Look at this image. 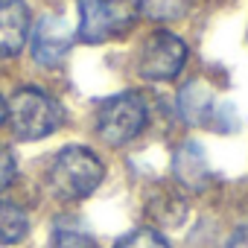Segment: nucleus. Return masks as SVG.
<instances>
[{"label": "nucleus", "instance_id": "nucleus-13", "mask_svg": "<svg viewBox=\"0 0 248 248\" xmlns=\"http://www.w3.org/2000/svg\"><path fill=\"white\" fill-rule=\"evenodd\" d=\"M114 248H170V242L152 228H138V231L126 233Z\"/></svg>", "mask_w": 248, "mask_h": 248}, {"label": "nucleus", "instance_id": "nucleus-12", "mask_svg": "<svg viewBox=\"0 0 248 248\" xmlns=\"http://www.w3.org/2000/svg\"><path fill=\"white\" fill-rule=\"evenodd\" d=\"M193 0H140V12L152 21H175L190 9Z\"/></svg>", "mask_w": 248, "mask_h": 248}, {"label": "nucleus", "instance_id": "nucleus-7", "mask_svg": "<svg viewBox=\"0 0 248 248\" xmlns=\"http://www.w3.org/2000/svg\"><path fill=\"white\" fill-rule=\"evenodd\" d=\"M30 35V9L24 0H0V59L24 50Z\"/></svg>", "mask_w": 248, "mask_h": 248}, {"label": "nucleus", "instance_id": "nucleus-16", "mask_svg": "<svg viewBox=\"0 0 248 248\" xmlns=\"http://www.w3.org/2000/svg\"><path fill=\"white\" fill-rule=\"evenodd\" d=\"M225 248H248V228H242V231H236V233L231 236V242H228Z\"/></svg>", "mask_w": 248, "mask_h": 248}, {"label": "nucleus", "instance_id": "nucleus-5", "mask_svg": "<svg viewBox=\"0 0 248 248\" xmlns=\"http://www.w3.org/2000/svg\"><path fill=\"white\" fill-rule=\"evenodd\" d=\"M187 62V47L178 35L167 32V30H158L152 32L143 47H140V56H138V73L149 82H170L181 73Z\"/></svg>", "mask_w": 248, "mask_h": 248}, {"label": "nucleus", "instance_id": "nucleus-2", "mask_svg": "<svg viewBox=\"0 0 248 248\" xmlns=\"http://www.w3.org/2000/svg\"><path fill=\"white\" fill-rule=\"evenodd\" d=\"M6 120L15 138L41 140V138H50L62 126V105L38 88H21L6 102Z\"/></svg>", "mask_w": 248, "mask_h": 248}, {"label": "nucleus", "instance_id": "nucleus-4", "mask_svg": "<svg viewBox=\"0 0 248 248\" xmlns=\"http://www.w3.org/2000/svg\"><path fill=\"white\" fill-rule=\"evenodd\" d=\"M146 129V102L140 93H117L96 111V135L108 146H123Z\"/></svg>", "mask_w": 248, "mask_h": 248}, {"label": "nucleus", "instance_id": "nucleus-6", "mask_svg": "<svg viewBox=\"0 0 248 248\" xmlns=\"http://www.w3.org/2000/svg\"><path fill=\"white\" fill-rule=\"evenodd\" d=\"M73 44L70 24L62 15H44L32 30V59L41 67H56L67 59Z\"/></svg>", "mask_w": 248, "mask_h": 248}, {"label": "nucleus", "instance_id": "nucleus-15", "mask_svg": "<svg viewBox=\"0 0 248 248\" xmlns=\"http://www.w3.org/2000/svg\"><path fill=\"white\" fill-rule=\"evenodd\" d=\"M15 175H18V167H15V158H12V152L0 146V193H3L6 187H12Z\"/></svg>", "mask_w": 248, "mask_h": 248}, {"label": "nucleus", "instance_id": "nucleus-9", "mask_svg": "<svg viewBox=\"0 0 248 248\" xmlns=\"http://www.w3.org/2000/svg\"><path fill=\"white\" fill-rule=\"evenodd\" d=\"M172 170H175L178 184L190 193H202L210 184V164L204 158V149L193 140L178 146V152L172 158Z\"/></svg>", "mask_w": 248, "mask_h": 248}, {"label": "nucleus", "instance_id": "nucleus-8", "mask_svg": "<svg viewBox=\"0 0 248 248\" xmlns=\"http://www.w3.org/2000/svg\"><path fill=\"white\" fill-rule=\"evenodd\" d=\"M178 108H181V117L190 123V126H213L219 120V102H216V93L207 82H187L178 93Z\"/></svg>", "mask_w": 248, "mask_h": 248}, {"label": "nucleus", "instance_id": "nucleus-14", "mask_svg": "<svg viewBox=\"0 0 248 248\" xmlns=\"http://www.w3.org/2000/svg\"><path fill=\"white\" fill-rule=\"evenodd\" d=\"M50 248H99V245L82 231H56Z\"/></svg>", "mask_w": 248, "mask_h": 248}, {"label": "nucleus", "instance_id": "nucleus-10", "mask_svg": "<svg viewBox=\"0 0 248 248\" xmlns=\"http://www.w3.org/2000/svg\"><path fill=\"white\" fill-rule=\"evenodd\" d=\"M30 233V216L15 202H0V245H18Z\"/></svg>", "mask_w": 248, "mask_h": 248}, {"label": "nucleus", "instance_id": "nucleus-1", "mask_svg": "<svg viewBox=\"0 0 248 248\" xmlns=\"http://www.w3.org/2000/svg\"><path fill=\"white\" fill-rule=\"evenodd\" d=\"M102 161L96 158V152H91L88 146H64L47 172V184L53 190L56 199L62 202H76L91 196L99 184H102Z\"/></svg>", "mask_w": 248, "mask_h": 248}, {"label": "nucleus", "instance_id": "nucleus-11", "mask_svg": "<svg viewBox=\"0 0 248 248\" xmlns=\"http://www.w3.org/2000/svg\"><path fill=\"white\" fill-rule=\"evenodd\" d=\"M149 213L161 222V225H167V228H175V225H181L184 222V213H187V207H184V202L175 196V193H158L152 202H149Z\"/></svg>", "mask_w": 248, "mask_h": 248}, {"label": "nucleus", "instance_id": "nucleus-3", "mask_svg": "<svg viewBox=\"0 0 248 248\" xmlns=\"http://www.w3.org/2000/svg\"><path fill=\"white\" fill-rule=\"evenodd\" d=\"M140 15V0H79V38L102 44L129 32Z\"/></svg>", "mask_w": 248, "mask_h": 248}, {"label": "nucleus", "instance_id": "nucleus-17", "mask_svg": "<svg viewBox=\"0 0 248 248\" xmlns=\"http://www.w3.org/2000/svg\"><path fill=\"white\" fill-rule=\"evenodd\" d=\"M3 120H6V99L0 96V126H3Z\"/></svg>", "mask_w": 248, "mask_h": 248}]
</instances>
